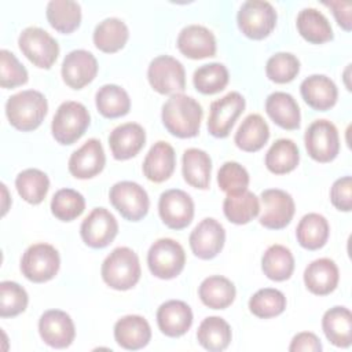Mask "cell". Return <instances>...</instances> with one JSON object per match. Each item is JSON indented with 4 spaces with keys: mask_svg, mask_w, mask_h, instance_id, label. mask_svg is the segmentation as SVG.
<instances>
[{
    "mask_svg": "<svg viewBox=\"0 0 352 352\" xmlns=\"http://www.w3.org/2000/svg\"><path fill=\"white\" fill-rule=\"evenodd\" d=\"M204 110L191 96L173 94L162 106V124L173 136L186 139L199 132Z\"/></svg>",
    "mask_w": 352,
    "mask_h": 352,
    "instance_id": "obj_1",
    "label": "cell"
},
{
    "mask_svg": "<svg viewBox=\"0 0 352 352\" xmlns=\"http://www.w3.org/2000/svg\"><path fill=\"white\" fill-rule=\"evenodd\" d=\"M47 99L36 89L16 92L11 95L6 103V114L10 124L22 132L38 128L47 116Z\"/></svg>",
    "mask_w": 352,
    "mask_h": 352,
    "instance_id": "obj_2",
    "label": "cell"
},
{
    "mask_svg": "<svg viewBox=\"0 0 352 352\" xmlns=\"http://www.w3.org/2000/svg\"><path fill=\"white\" fill-rule=\"evenodd\" d=\"M102 279L114 290H129L140 279V263L138 254L126 248H116L102 264Z\"/></svg>",
    "mask_w": 352,
    "mask_h": 352,
    "instance_id": "obj_3",
    "label": "cell"
},
{
    "mask_svg": "<svg viewBox=\"0 0 352 352\" xmlns=\"http://www.w3.org/2000/svg\"><path fill=\"white\" fill-rule=\"evenodd\" d=\"M89 122V111L82 103L66 100L56 109L51 124V132L58 143L73 144L85 133Z\"/></svg>",
    "mask_w": 352,
    "mask_h": 352,
    "instance_id": "obj_4",
    "label": "cell"
},
{
    "mask_svg": "<svg viewBox=\"0 0 352 352\" xmlns=\"http://www.w3.org/2000/svg\"><path fill=\"white\" fill-rule=\"evenodd\" d=\"M186 253L183 246L170 238L157 239L147 252L150 272L160 279L176 278L184 268Z\"/></svg>",
    "mask_w": 352,
    "mask_h": 352,
    "instance_id": "obj_5",
    "label": "cell"
},
{
    "mask_svg": "<svg viewBox=\"0 0 352 352\" xmlns=\"http://www.w3.org/2000/svg\"><path fill=\"white\" fill-rule=\"evenodd\" d=\"M60 257L50 243H34L29 246L21 258L22 275L34 283L51 280L59 271Z\"/></svg>",
    "mask_w": 352,
    "mask_h": 352,
    "instance_id": "obj_6",
    "label": "cell"
},
{
    "mask_svg": "<svg viewBox=\"0 0 352 352\" xmlns=\"http://www.w3.org/2000/svg\"><path fill=\"white\" fill-rule=\"evenodd\" d=\"M236 22L239 30L246 37L263 40L276 25V11L268 1L248 0L241 6Z\"/></svg>",
    "mask_w": 352,
    "mask_h": 352,
    "instance_id": "obj_7",
    "label": "cell"
},
{
    "mask_svg": "<svg viewBox=\"0 0 352 352\" xmlns=\"http://www.w3.org/2000/svg\"><path fill=\"white\" fill-rule=\"evenodd\" d=\"M18 45L22 54L40 69H50L59 55L58 41L37 26L23 29L18 37Z\"/></svg>",
    "mask_w": 352,
    "mask_h": 352,
    "instance_id": "obj_8",
    "label": "cell"
},
{
    "mask_svg": "<svg viewBox=\"0 0 352 352\" xmlns=\"http://www.w3.org/2000/svg\"><path fill=\"white\" fill-rule=\"evenodd\" d=\"M147 78L153 89L162 95L182 94L186 88L184 66L169 55H160L150 62Z\"/></svg>",
    "mask_w": 352,
    "mask_h": 352,
    "instance_id": "obj_9",
    "label": "cell"
},
{
    "mask_svg": "<svg viewBox=\"0 0 352 352\" xmlns=\"http://www.w3.org/2000/svg\"><path fill=\"white\" fill-rule=\"evenodd\" d=\"M111 205L117 212L129 221L142 220L150 208V199L146 190L129 180L116 183L109 192Z\"/></svg>",
    "mask_w": 352,
    "mask_h": 352,
    "instance_id": "obj_10",
    "label": "cell"
},
{
    "mask_svg": "<svg viewBox=\"0 0 352 352\" xmlns=\"http://www.w3.org/2000/svg\"><path fill=\"white\" fill-rule=\"evenodd\" d=\"M308 155L318 162H330L340 153V136L336 125L329 120H315L304 136Z\"/></svg>",
    "mask_w": 352,
    "mask_h": 352,
    "instance_id": "obj_11",
    "label": "cell"
},
{
    "mask_svg": "<svg viewBox=\"0 0 352 352\" xmlns=\"http://www.w3.org/2000/svg\"><path fill=\"white\" fill-rule=\"evenodd\" d=\"M261 214L260 224L270 230L285 228L293 219L296 212L294 199L280 188H267L261 192Z\"/></svg>",
    "mask_w": 352,
    "mask_h": 352,
    "instance_id": "obj_12",
    "label": "cell"
},
{
    "mask_svg": "<svg viewBox=\"0 0 352 352\" xmlns=\"http://www.w3.org/2000/svg\"><path fill=\"white\" fill-rule=\"evenodd\" d=\"M243 110L245 99L235 91L212 102L208 118L209 133L214 138H227Z\"/></svg>",
    "mask_w": 352,
    "mask_h": 352,
    "instance_id": "obj_13",
    "label": "cell"
},
{
    "mask_svg": "<svg viewBox=\"0 0 352 352\" xmlns=\"http://www.w3.org/2000/svg\"><path fill=\"white\" fill-rule=\"evenodd\" d=\"M158 213L166 227L172 230L186 228L194 217V201L183 190H166L160 195Z\"/></svg>",
    "mask_w": 352,
    "mask_h": 352,
    "instance_id": "obj_14",
    "label": "cell"
},
{
    "mask_svg": "<svg viewBox=\"0 0 352 352\" xmlns=\"http://www.w3.org/2000/svg\"><path fill=\"white\" fill-rule=\"evenodd\" d=\"M118 232V223L106 208H95L81 223L80 235L85 245L94 249L106 248Z\"/></svg>",
    "mask_w": 352,
    "mask_h": 352,
    "instance_id": "obj_15",
    "label": "cell"
},
{
    "mask_svg": "<svg viewBox=\"0 0 352 352\" xmlns=\"http://www.w3.org/2000/svg\"><path fill=\"white\" fill-rule=\"evenodd\" d=\"M41 340L56 349L67 348L76 337V327L69 314L60 309L45 311L38 320Z\"/></svg>",
    "mask_w": 352,
    "mask_h": 352,
    "instance_id": "obj_16",
    "label": "cell"
},
{
    "mask_svg": "<svg viewBox=\"0 0 352 352\" xmlns=\"http://www.w3.org/2000/svg\"><path fill=\"white\" fill-rule=\"evenodd\" d=\"M192 253L202 260H210L216 257L226 242L224 227L212 217L201 220L190 234L188 238Z\"/></svg>",
    "mask_w": 352,
    "mask_h": 352,
    "instance_id": "obj_17",
    "label": "cell"
},
{
    "mask_svg": "<svg viewBox=\"0 0 352 352\" xmlns=\"http://www.w3.org/2000/svg\"><path fill=\"white\" fill-rule=\"evenodd\" d=\"M98 60L87 50L70 51L62 62V78L73 89H81L98 74Z\"/></svg>",
    "mask_w": 352,
    "mask_h": 352,
    "instance_id": "obj_18",
    "label": "cell"
},
{
    "mask_svg": "<svg viewBox=\"0 0 352 352\" xmlns=\"http://www.w3.org/2000/svg\"><path fill=\"white\" fill-rule=\"evenodd\" d=\"M106 164L104 150L98 139H88L69 158V172L76 179H91L99 175Z\"/></svg>",
    "mask_w": 352,
    "mask_h": 352,
    "instance_id": "obj_19",
    "label": "cell"
},
{
    "mask_svg": "<svg viewBox=\"0 0 352 352\" xmlns=\"http://www.w3.org/2000/svg\"><path fill=\"white\" fill-rule=\"evenodd\" d=\"M177 48L190 59L210 58L216 54V37L205 26L188 25L177 36Z\"/></svg>",
    "mask_w": 352,
    "mask_h": 352,
    "instance_id": "obj_20",
    "label": "cell"
},
{
    "mask_svg": "<svg viewBox=\"0 0 352 352\" xmlns=\"http://www.w3.org/2000/svg\"><path fill=\"white\" fill-rule=\"evenodd\" d=\"M146 143V132L136 122L116 126L109 135V146L116 160L124 161L135 157Z\"/></svg>",
    "mask_w": 352,
    "mask_h": 352,
    "instance_id": "obj_21",
    "label": "cell"
},
{
    "mask_svg": "<svg viewBox=\"0 0 352 352\" xmlns=\"http://www.w3.org/2000/svg\"><path fill=\"white\" fill-rule=\"evenodd\" d=\"M300 92L304 102L319 111L331 109L338 98L337 85L324 74H312L304 78L300 85Z\"/></svg>",
    "mask_w": 352,
    "mask_h": 352,
    "instance_id": "obj_22",
    "label": "cell"
},
{
    "mask_svg": "<svg viewBox=\"0 0 352 352\" xmlns=\"http://www.w3.org/2000/svg\"><path fill=\"white\" fill-rule=\"evenodd\" d=\"M157 324L162 334L180 337L186 334L192 324V311L184 301H165L157 311Z\"/></svg>",
    "mask_w": 352,
    "mask_h": 352,
    "instance_id": "obj_23",
    "label": "cell"
},
{
    "mask_svg": "<svg viewBox=\"0 0 352 352\" xmlns=\"http://www.w3.org/2000/svg\"><path fill=\"white\" fill-rule=\"evenodd\" d=\"M114 340L124 349H142L151 340V327L143 316L126 315L116 322Z\"/></svg>",
    "mask_w": 352,
    "mask_h": 352,
    "instance_id": "obj_24",
    "label": "cell"
},
{
    "mask_svg": "<svg viewBox=\"0 0 352 352\" xmlns=\"http://www.w3.org/2000/svg\"><path fill=\"white\" fill-rule=\"evenodd\" d=\"M338 267L327 257L314 260L304 271V283L307 289L316 296H326L334 292L338 285Z\"/></svg>",
    "mask_w": 352,
    "mask_h": 352,
    "instance_id": "obj_25",
    "label": "cell"
},
{
    "mask_svg": "<svg viewBox=\"0 0 352 352\" xmlns=\"http://www.w3.org/2000/svg\"><path fill=\"white\" fill-rule=\"evenodd\" d=\"M176 165V154L173 147L160 140L151 146L143 161V173L144 176L154 183H162L168 180Z\"/></svg>",
    "mask_w": 352,
    "mask_h": 352,
    "instance_id": "obj_26",
    "label": "cell"
},
{
    "mask_svg": "<svg viewBox=\"0 0 352 352\" xmlns=\"http://www.w3.org/2000/svg\"><path fill=\"white\" fill-rule=\"evenodd\" d=\"M265 111L270 118L283 129H298L300 128V107L296 99L282 91H275L267 96Z\"/></svg>",
    "mask_w": 352,
    "mask_h": 352,
    "instance_id": "obj_27",
    "label": "cell"
},
{
    "mask_svg": "<svg viewBox=\"0 0 352 352\" xmlns=\"http://www.w3.org/2000/svg\"><path fill=\"white\" fill-rule=\"evenodd\" d=\"M326 338L338 348H348L352 342V314L346 307H333L322 318Z\"/></svg>",
    "mask_w": 352,
    "mask_h": 352,
    "instance_id": "obj_28",
    "label": "cell"
},
{
    "mask_svg": "<svg viewBox=\"0 0 352 352\" xmlns=\"http://www.w3.org/2000/svg\"><path fill=\"white\" fill-rule=\"evenodd\" d=\"M182 172L184 180L199 190L209 188L212 160L209 154L201 148H187L183 153Z\"/></svg>",
    "mask_w": 352,
    "mask_h": 352,
    "instance_id": "obj_29",
    "label": "cell"
},
{
    "mask_svg": "<svg viewBox=\"0 0 352 352\" xmlns=\"http://www.w3.org/2000/svg\"><path fill=\"white\" fill-rule=\"evenodd\" d=\"M235 294L236 290L234 283L221 275L205 278L198 287L201 301L212 309H224L230 307L235 298Z\"/></svg>",
    "mask_w": 352,
    "mask_h": 352,
    "instance_id": "obj_30",
    "label": "cell"
},
{
    "mask_svg": "<svg viewBox=\"0 0 352 352\" xmlns=\"http://www.w3.org/2000/svg\"><path fill=\"white\" fill-rule=\"evenodd\" d=\"M300 36L312 44H322L333 40V29L329 19L316 8H302L296 19Z\"/></svg>",
    "mask_w": 352,
    "mask_h": 352,
    "instance_id": "obj_31",
    "label": "cell"
},
{
    "mask_svg": "<svg viewBox=\"0 0 352 352\" xmlns=\"http://www.w3.org/2000/svg\"><path fill=\"white\" fill-rule=\"evenodd\" d=\"M129 37L128 26L118 18H106L94 30V44L106 54H113L124 48Z\"/></svg>",
    "mask_w": 352,
    "mask_h": 352,
    "instance_id": "obj_32",
    "label": "cell"
},
{
    "mask_svg": "<svg viewBox=\"0 0 352 352\" xmlns=\"http://www.w3.org/2000/svg\"><path fill=\"white\" fill-rule=\"evenodd\" d=\"M270 138V128L260 114H249L235 132V144L248 153L258 151Z\"/></svg>",
    "mask_w": 352,
    "mask_h": 352,
    "instance_id": "obj_33",
    "label": "cell"
},
{
    "mask_svg": "<svg viewBox=\"0 0 352 352\" xmlns=\"http://www.w3.org/2000/svg\"><path fill=\"white\" fill-rule=\"evenodd\" d=\"M330 227L324 216L319 213H307L301 217L296 228L298 243L308 250L323 248L329 239Z\"/></svg>",
    "mask_w": 352,
    "mask_h": 352,
    "instance_id": "obj_34",
    "label": "cell"
},
{
    "mask_svg": "<svg viewBox=\"0 0 352 352\" xmlns=\"http://www.w3.org/2000/svg\"><path fill=\"white\" fill-rule=\"evenodd\" d=\"M231 337L230 324L220 316L205 318L197 330L199 345L210 352L224 351L230 345Z\"/></svg>",
    "mask_w": 352,
    "mask_h": 352,
    "instance_id": "obj_35",
    "label": "cell"
},
{
    "mask_svg": "<svg viewBox=\"0 0 352 352\" xmlns=\"http://www.w3.org/2000/svg\"><path fill=\"white\" fill-rule=\"evenodd\" d=\"M300 151L292 139H278L265 154V166L275 175H285L297 168Z\"/></svg>",
    "mask_w": 352,
    "mask_h": 352,
    "instance_id": "obj_36",
    "label": "cell"
},
{
    "mask_svg": "<svg viewBox=\"0 0 352 352\" xmlns=\"http://www.w3.org/2000/svg\"><path fill=\"white\" fill-rule=\"evenodd\" d=\"M261 268L264 275L275 282L286 280L294 271V257L289 248L271 245L263 254Z\"/></svg>",
    "mask_w": 352,
    "mask_h": 352,
    "instance_id": "obj_37",
    "label": "cell"
},
{
    "mask_svg": "<svg viewBox=\"0 0 352 352\" xmlns=\"http://www.w3.org/2000/svg\"><path fill=\"white\" fill-rule=\"evenodd\" d=\"M98 111L106 118H118L129 113L131 99L124 88L116 84L102 85L95 95Z\"/></svg>",
    "mask_w": 352,
    "mask_h": 352,
    "instance_id": "obj_38",
    "label": "cell"
},
{
    "mask_svg": "<svg viewBox=\"0 0 352 352\" xmlns=\"http://www.w3.org/2000/svg\"><path fill=\"white\" fill-rule=\"evenodd\" d=\"M45 14L50 25L63 34L74 32L81 22V7L72 0H51Z\"/></svg>",
    "mask_w": 352,
    "mask_h": 352,
    "instance_id": "obj_39",
    "label": "cell"
},
{
    "mask_svg": "<svg viewBox=\"0 0 352 352\" xmlns=\"http://www.w3.org/2000/svg\"><path fill=\"white\" fill-rule=\"evenodd\" d=\"M224 216L234 224H246L260 212V202L256 194L245 190L239 194L227 195L223 202Z\"/></svg>",
    "mask_w": 352,
    "mask_h": 352,
    "instance_id": "obj_40",
    "label": "cell"
},
{
    "mask_svg": "<svg viewBox=\"0 0 352 352\" xmlns=\"http://www.w3.org/2000/svg\"><path fill=\"white\" fill-rule=\"evenodd\" d=\"M18 194L29 204L38 205L44 201L50 190V179L47 173L40 169L29 168L18 173L15 179Z\"/></svg>",
    "mask_w": 352,
    "mask_h": 352,
    "instance_id": "obj_41",
    "label": "cell"
},
{
    "mask_svg": "<svg viewBox=\"0 0 352 352\" xmlns=\"http://www.w3.org/2000/svg\"><path fill=\"white\" fill-rule=\"evenodd\" d=\"M228 70L223 63H208L195 69L192 82L198 92L204 95H213L223 91L228 84Z\"/></svg>",
    "mask_w": 352,
    "mask_h": 352,
    "instance_id": "obj_42",
    "label": "cell"
},
{
    "mask_svg": "<svg viewBox=\"0 0 352 352\" xmlns=\"http://www.w3.org/2000/svg\"><path fill=\"white\" fill-rule=\"evenodd\" d=\"M286 308L285 294L272 287L257 290L249 300V309L253 315L261 319H270L280 315Z\"/></svg>",
    "mask_w": 352,
    "mask_h": 352,
    "instance_id": "obj_43",
    "label": "cell"
},
{
    "mask_svg": "<svg viewBox=\"0 0 352 352\" xmlns=\"http://www.w3.org/2000/svg\"><path fill=\"white\" fill-rule=\"evenodd\" d=\"M85 199L81 192L73 188L58 190L51 199L52 214L62 221H72L82 214Z\"/></svg>",
    "mask_w": 352,
    "mask_h": 352,
    "instance_id": "obj_44",
    "label": "cell"
},
{
    "mask_svg": "<svg viewBox=\"0 0 352 352\" xmlns=\"http://www.w3.org/2000/svg\"><path fill=\"white\" fill-rule=\"evenodd\" d=\"M300 72V60L290 52L274 54L265 65L267 77L278 84L293 81Z\"/></svg>",
    "mask_w": 352,
    "mask_h": 352,
    "instance_id": "obj_45",
    "label": "cell"
},
{
    "mask_svg": "<svg viewBox=\"0 0 352 352\" xmlns=\"http://www.w3.org/2000/svg\"><path fill=\"white\" fill-rule=\"evenodd\" d=\"M29 302L26 290L16 282L3 280L0 283V316L12 318L22 314Z\"/></svg>",
    "mask_w": 352,
    "mask_h": 352,
    "instance_id": "obj_46",
    "label": "cell"
},
{
    "mask_svg": "<svg viewBox=\"0 0 352 352\" xmlns=\"http://www.w3.org/2000/svg\"><path fill=\"white\" fill-rule=\"evenodd\" d=\"M217 183L221 191L227 195L239 194L248 190L249 173L248 170L235 161L224 162L217 172Z\"/></svg>",
    "mask_w": 352,
    "mask_h": 352,
    "instance_id": "obj_47",
    "label": "cell"
},
{
    "mask_svg": "<svg viewBox=\"0 0 352 352\" xmlns=\"http://www.w3.org/2000/svg\"><path fill=\"white\" fill-rule=\"evenodd\" d=\"M28 70L16 59V56L7 51H0V85L3 88H15L26 84Z\"/></svg>",
    "mask_w": 352,
    "mask_h": 352,
    "instance_id": "obj_48",
    "label": "cell"
},
{
    "mask_svg": "<svg viewBox=\"0 0 352 352\" xmlns=\"http://www.w3.org/2000/svg\"><path fill=\"white\" fill-rule=\"evenodd\" d=\"M330 201L334 208L342 212H349L352 208V179L344 176L337 179L330 190Z\"/></svg>",
    "mask_w": 352,
    "mask_h": 352,
    "instance_id": "obj_49",
    "label": "cell"
},
{
    "mask_svg": "<svg viewBox=\"0 0 352 352\" xmlns=\"http://www.w3.org/2000/svg\"><path fill=\"white\" fill-rule=\"evenodd\" d=\"M289 351L290 352H300V351L320 352L322 344H320V340L316 337V334L309 331H301L293 337Z\"/></svg>",
    "mask_w": 352,
    "mask_h": 352,
    "instance_id": "obj_50",
    "label": "cell"
},
{
    "mask_svg": "<svg viewBox=\"0 0 352 352\" xmlns=\"http://www.w3.org/2000/svg\"><path fill=\"white\" fill-rule=\"evenodd\" d=\"M324 6L333 10L334 18L337 23L346 32L351 30L352 22H351V8L352 3L351 1H324Z\"/></svg>",
    "mask_w": 352,
    "mask_h": 352,
    "instance_id": "obj_51",
    "label": "cell"
}]
</instances>
